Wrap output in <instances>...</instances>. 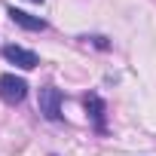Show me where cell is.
<instances>
[{"mask_svg": "<svg viewBox=\"0 0 156 156\" xmlns=\"http://www.w3.org/2000/svg\"><path fill=\"white\" fill-rule=\"evenodd\" d=\"M61 101H64V95H61V89H55V86H43L40 95H37V107H40V113H43L49 122H58V119H61Z\"/></svg>", "mask_w": 156, "mask_h": 156, "instance_id": "cell-1", "label": "cell"}, {"mask_svg": "<svg viewBox=\"0 0 156 156\" xmlns=\"http://www.w3.org/2000/svg\"><path fill=\"white\" fill-rule=\"evenodd\" d=\"M3 55H6V61H12V64H16V67H22V70H34V67L40 64L37 52L22 49V46H6V49H3Z\"/></svg>", "mask_w": 156, "mask_h": 156, "instance_id": "cell-3", "label": "cell"}, {"mask_svg": "<svg viewBox=\"0 0 156 156\" xmlns=\"http://www.w3.org/2000/svg\"><path fill=\"white\" fill-rule=\"evenodd\" d=\"M86 40H92V43H95V46H98V49H107V46H110V43H107V40H104V37H86Z\"/></svg>", "mask_w": 156, "mask_h": 156, "instance_id": "cell-6", "label": "cell"}, {"mask_svg": "<svg viewBox=\"0 0 156 156\" xmlns=\"http://www.w3.org/2000/svg\"><path fill=\"white\" fill-rule=\"evenodd\" d=\"M9 19L19 25V28H25V31H43L46 28V22L40 19V16H31V12H25V9H9Z\"/></svg>", "mask_w": 156, "mask_h": 156, "instance_id": "cell-4", "label": "cell"}, {"mask_svg": "<svg viewBox=\"0 0 156 156\" xmlns=\"http://www.w3.org/2000/svg\"><path fill=\"white\" fill-rule=\"evenodd\" d=\"M83 104H86V113L92 116V122H95V126H98V129L104 132V101H101V98H98L95 92H89Z\"/></svg>", "mask_w": 156, "mask_h": 156, "instance_id": "cell-5", "label": "cell"}, {"mask_svg": "<svg viewBox=\"0 0 156 156\" xmlns=\"http://www.w3.org/2000/svg\"><path fill=\"white\" fill-rule=\"evenodd\" d=\"M31 3H43V0H31Z\"/></svg>", "mask_w": 156, "mask_h": 156, "instance_id": "cell-7", "label": "cell"}, {"mask_svg": "<svg viewBox=\"0 0 156 156\" xmlns=\"http://www.w3.org/2000/svg\"><path fill=\"white\" fill-rule=\"evenodd\" d=\"M25 95H28V83L22 76H16V73H3L0 76V98L6 104H22Z\"/></svg>", "mask_w": 156, "mask_h": 156, "instance_id": "cell-2", "label": "cell"}]
</instances>
